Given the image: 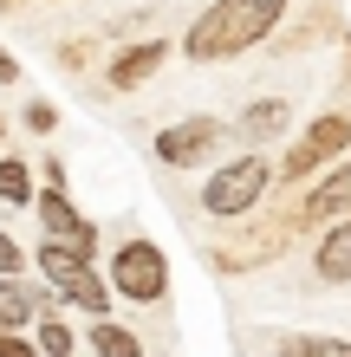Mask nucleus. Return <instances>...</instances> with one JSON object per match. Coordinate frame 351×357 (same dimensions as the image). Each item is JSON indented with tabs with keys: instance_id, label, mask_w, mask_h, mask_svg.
Here are the masks:
<instances>
[{
	"instance_id": "1",
	"label": "nucleus",
	"mask_w": 351,
	"mask_h": 357,
	"mask_svg": "<svg viewBox=\"0 0 351 357\" xmlns=\"http://www.w3.org/2000/svg\"><path fill=\"white\" fill-rule=\"evenodd\" d=\"M280 20H286V0H215V7L195 13V26L182 33V59H189V66L241 59L247 46H260Z\"/></svg>"
},
{
	"instance_id": "2",
	"label": "nucleus",
	"mask_w": 351,
	"mask_h": 357,
	"mask_svg": "<svg viewBox=\"0 0 351 357\" xmlns=\"http://www.w3.org/2000/svg\"><path fill=\"white\" fill-rule=\"evenodd\" d=\"M267 188H274V162H267L260 150H247V156H234L228 169H215L209 182H202V208H209L215 221H241V215L260 208Z\"/></svg>"
},
{
	"instance_id": "3",
	"label": "nucleus",
	"mask_w": 351,
	"mask_h": 357,
	"mask_svg": "<svg viewBox=\"0 0 351 357\" xmlns=\"http://www.w3.org/2000/svg\"><path fill=\"white\" fill-rule=\"evenodd\" d=\"M345 150H351V117H345V111H325V117L306 123V137L280 156L274 176H280V182H306V176H319V169H332Z\"/></svg>"
},
{
	"instance_id": "4",
	"label": "nucleus",
	"mask_w": 351,
	"mask_h": 357,
	"mask_svg": "<svg viewBox=\"0 0 351 357\" xmlns=\"http://www.w3.org/2000/svg\"><path fill=\"white\" fill-rule=\"evenodd\" d=\"M111 292H124L130 305H156L170 292V260L156 241H124L111 254Z\"/></svg>"
},
{
	"instance_id": "5",
	"label": "nucleus",
	"mask_w": 351,
	"mask_h": 357,
	"mask_svg": "<svg viewBox=\"0 0 351 357\" xmlns=\"http://www.w3.org/2000/svg\"><path fill=\"white\" fill-rule=\"evenodd\" d=\"M215 143H221V117H182V123H170V130H156V162L195 169Z\"/></svg>"
},
{
	"instance_id": "6",
	"label": "nucleus",
	"mask_w": 351,
	"mask_h": 357,
	"mask_svg": "<svg viewBox=\"0 0 351 357\" xmlns=\"http://www.w3.org/2000/svg\"><path fill=\"white\" fill-rule=\"evenodd\" d=\"M345 215H351V162H338L325 182L306 188V202H299L293 227H325V221H345Z\"/></svg>"
},
{
	"instance_id": "7",
	"label": "nucleus",
	"mask_w": 351,
	"mask_h": 357,
	"mask_svg": "<svg viewBox=\"0 0 351 357\" xmlns=\"http://www.w3.org/2000/svg\"><path fill=\"white\" fill-rule=\"evenodd\" d=\"M39 221H46V234H52V241L78 247V254H98V227L66 202V188H46V195H39Z\"/></svg>"
},
{
	"instance_id": "8",
	"label": "nucleus",
	"mask_w": 351,
	"mask_h": 357,
	"mask_svg": "<svg viewBox=\"0 0 351 357\" xmlns=\"http://www.w3.org/2000/svg\"><path fill=\"white\" fill-rule=\"evenodd\" d=\"M163 59H170V46L163 39H143V46H124L117 59H111V91H137V85H150V78L163 72Z\"/></svg>"
},
{
	"instance_id": "9",
	"label": "nucleus",
	"mask_w": 351,
	"mask_h": 357,
	"mask_svg": "<svg viewBox=\"0 0 351 357\" xmlns=\"http://www.w3.org/2000/svg\"><path fill=\"white\" fill-rule=\"evenodd\" d=\"M286 117H293V111H286V98H254V104L241 111L234 130H241V143H254V150H260V143H274V137L286 130Z\"/></svg>"
},
{
	"instance_id": "10",
	"label": "nucleus",
	"mask_w": 351,
	"mask_h": 357,
	"mask_svg": "<svg viewBox=\"0 0 351 357\" xmlns=\"http://www.w3.org/2000/svg\"><path fill=\"white\" fill-rule=\"evenodd\" d=\"M319 280H325V286H345V280H351V215H345V221H325V241H319Z\"/></svg>"
},
{
	"instance_id": "11",
	"label": "nucleus",
	"mask_w": 351,
	"mask_h": 357,
	"mask_svg": "<svg viewBox=\"0 0 351 357\" xmlns=\"http://www.w3.org/2000/svg\"><path fill=\"white\" fill-rule=\"evenodd\" d=\"M59 299H72L78 312H91V319H105L111 312V280H98V266H78L66 286H59Z\"/></svg>"
},
{
	"instance_id": "12",
	"label": "nucleus",
	"mask_w": 351,
	"mask_h": 357,
	"mask_svg": "<svg viewBox=\"0 0 351 357\" xmlns=\"http://www.w3.org/2000/svg\"><path fill=\"white\" fill-rule=\"evenodd\" d=\"M91 357H143V338L130 325H111V319H91Z\"/></svg>"
},
{
	"instance_id": "13",
	"label": "nucleus",
	"mask_w": 351,
	"mask_h": 357,
	"mask_svg": "<svg viewBox=\"0 0 351 357\" xmlns=\"http://www.w3.org/2000/svg\"><path fill=\"white\" fill-rule=\"evenodd\" d=\"M33 305H39V292L27 280H0V331H27Z\"/></svg>"
},
{
	"instance_id": "14",
	"label": "nucleus",
	"mask_w": 351,
	"mask_h": 357,
	"mask_svg": "<svg viewBox=\"0 0 351 357\" xmlns=\"http://www.w3.org/2000/svg\"><path fill=\"white\" fill-rule=\"evenodd\" d=\"M78 266H91V254H78V247H66V241H39V273H46V286H66Z\"/></svg>"
},
{
	"instance_id": "15",
	"label": "nucleus",
	"mask_w": 351,
	"mask_h": 357,
	"mask_svg": "<svg viewBox=\"0 0 351 357\" xmlns=\"http://www.w3.org/2000/svg\"><path fill=\"white\" fill-rule=\"evenodd\" d=\"M280 357H351V338H319V331H286Z\"/></svg>"
},
{
	"instance_id": "16",
	"label": "nucleus",
	"mask_w": 351,
	"mask_h": 357,
	"mask_svg": "<svg viewBox=\"0 0 351 357\" xmlns=\"http://www.w3.org/2000/svg\"><path fill=\"white\" fill-rule=\"evenodd\" d=\"M0 202H13V208H27V202H33V162L0 156Z\"/></svg>"
},
{
	"instance_id": "17",
	"label": "nucleus",
	"mask_w": 351,
	"mask_h": 357,
	"mask_svg": "<svg viewBox=\"0 0 351 357\" xmlns=\"http://www.w3.org/2000/svg\"><path fill=\"white\" fill-rule=\"evenodd\" d=\"M39 357H72V325L66 319H52V312H46V325H39Z\"/></svg>"
},
{
	"instance_id": "18",
	"label": "nucleus",
	"mask_w": 351,
	"mask_h": 357,
	"mask_svg": "<svg viewBox=\"0 0 351 357\" xmlns=\"http://www.w3.org/2000/svg\"><path fill=\"white\" fill-rule=\"evenodd\" d=\"M27 130H33V137H52V130H59V111H52L46 98H33V104H27Z\"/></svg>"
},
{
	"instance_id": "19",
	"label": "nucleus",
	"mask_w": 351,
	"mask_h": 357,
	"mask_svg": "<svg viewBox=\"0 0 351 357\" xmlns=\"http://www.w3.org/2000/svg\"><path fill=\"white\" fill-rule=\"evenodd\" d=\"M20 266H27L20 241H13V234H0V280H20Z\"/></svg>"
},
{
	"instance_id": "20",
	"label": "nucleus",
	"mask_w": 351,
	"mask_h": 357,
	"mask_svg": "<svg viewBox=\"0 0 351 357\" xmlns=\"http://www.w3.org/2000/svg\"><path fill=\"white\" fill-rule=\"evenodd\" d=\"M0 357H39V344L20 338V331H0Z\"/></svg>"
},
{
	"instance_id": "21",
	"label": "nucleus",
	"mask_w": 351,
	"mask_h": 357,
	"mask_svg": "<svg viewBox=\"0 0 351 357\" xmlns=\"http://www.w3.org/2000/svg\"><path fill=\"white\" fill-rule=\"evenodd\" d=\"M85 59H91V46H85V39H72V46H59V66H66V72H78Z\"/></svg>"
},
{
	"instance_id": "22",
	"label": "nucleus",
	"mask_w": 351,
	"mask_h": 357,
	"mask_svg": "<svg viewBox=\"0 0 351 357\" xmlns=\"http://www.w3.org/2000/svg\"><path fill=\"white\" fill-rule=\"evenodd\" d=\"M20 78V66H13V52H0V85H13Z\"/></svg>"
},
{
	"instance_id": "23",
	"label": "nucleus",
	"mask_w": 351,
	"mask_h": 357,
	"mask_svg": "<svg viewBox=\"0 0 351 357\" xmlns=\"http://www.w3.org/2000/svg\"><path fill=\"white\" fill-rule=\"evenodd\" d=\"M0 137H7V117H0Z\"/></svg>"
}]
</instances>
